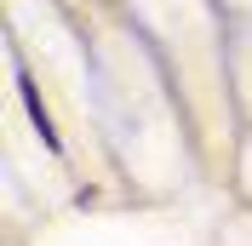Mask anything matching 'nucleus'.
I'll return each instance as SVG.
<instances>
[{"mask_svg":"<svg viewBox=\"0 0 252 246\" xmlns=\"http://www.w3.org/2000/svg\"><path fill=\"white\" fill-rule=\"evenodd\" d=\"M23 103H29L34 126H40V143H46V149H58V132H52V115H46V103H40V92H34V86H23Z\"/></svg>","mask_w":252,"mask_h":246,"instance_id":"f257e3e1","label":"nucleus"}]
</instances>
